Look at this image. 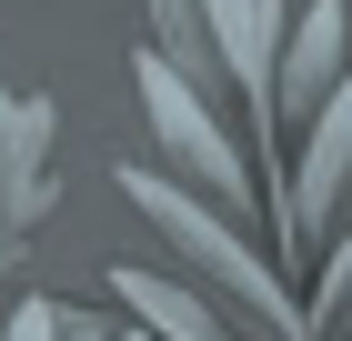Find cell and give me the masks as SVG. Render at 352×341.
<instances>
[{
  "label": "cell",
  "mask_w": 352,
  "mask_h": 341,
  "mask_svg": "<svg viewBox=\"0 0 352 341\" xmlns=\"http://www.w3.org/2000/svg\"><path fill=\"white\" fill-rule=\"evenodd\" d=\"M282 0H212V51L232 60V80L252 91V121H262V141L282 131V101H272V51H282Z\"/></svg>",
  "instance_id": "obj_3"
},
{
  "label": "cell",
  "mask_w": 352,
  "mask_h": 341,
  "mask_svg": "<svg viewBox=\"0 0 352 341\" xmlns=\"http://www.w3.org/2000/svg\"><path fill=\"white\" fill-rule=\"evenodd\" d=\"M111 291H121V301H131L141 321H162L171 341H221V321L201 311V301H191V291H171L162 271H111Z\"/></svg>",
  "instance_id": "obj_6"
},
{
  "label": "cell",
  "mask_w": 352,
  "mask_h": 341,
  "mask_svg": "<svg viewBox=\"0 0 352 341\" xmlns=\"http://www.w3.org/2000/svg\"><path fill=\"white\" fill-rule=\"evenodd\" d=\"M131 91H141V110H151V131L182 151V171H191V181H212L221 201H252V161L232 151V131L201 110V91H191V71H182V60L141 51V60H131Z\"/></svg>",
  "instance_id": "obj_1"
},
{
  "label": "cell",
  "mask_w": 352,
  "mask_h": 341,
  "mask_svg": "<svg viewBox=\"0 0 352 341\" xmlns=\"http://www.w3.org/2000/svg\"><path fill=\"white\" fill-rule=\"evenodd\" d=\"M151 30H162V60H201V21H191V0H151Z\"/></svg>",
  "instance_id": "obj_7"
},
{
  "label": "cell",
  "mask_w": 352,
  "mask_h": 341,
  "mask_svg": "<svg viewBox=\"0 0 352 341\" xmlns=\"http://www.w3.org/2000/svg\"><path fill=\"white\" fill-rule=\"evenodd\" d=\"M121 191H131V201L151 211V221H162V231L182 241V251H191V261H201V271H221V281L242 291V301H252V311H262V321H272V331H282V341L302 331V311H292V291L272 281V271L252 261V251H242V241H232V231H221L212 211H191L182 191H162V181H151V171H131V161H121Z\"/></svg>",
  "instance_id": "obj_2"
},
{
  "label": "cell",
  "mask_w": 352,
  "mask_h": 341,
  "mask_svg": "<svg viewBox=\"0 0 352 341\" xmlns=\"http://www.w3.org/2000/svg\"><path fill=\"white\" fill-rule=\"evenodd\" d=\"M352 181V71L332 80L322 121H312V151H302V191L282 201V231H322L332 221V191Z\"/></svg>",
  "instance_id": "obj_4"
},
{
  "label": "cell",
  "mask_w": 352,
  "mask_h": 341,
  "mask_svg": "<svg viewBox=\"0 0 352 341\" xmlns=\"http://www.w3.org/2000/svg\"><path fill=\"white\" fill-rule=\"evenodd\" d=\"M332 71H342V0H312L282 80H292V101H332Z\"/></svg>",
  "instance_id": "obj_5"
}]
</instances>
